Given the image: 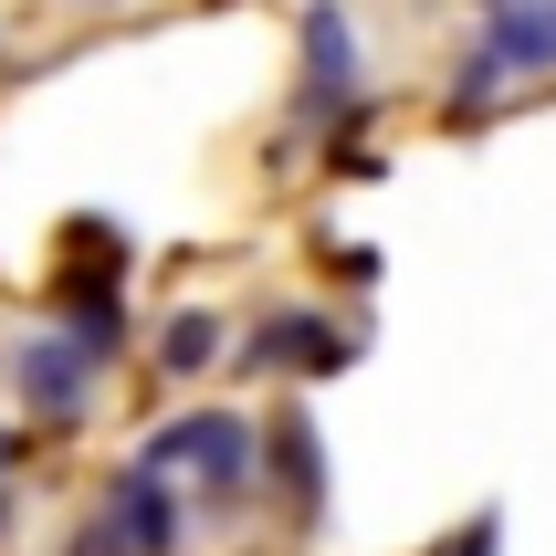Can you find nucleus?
Wrapping results in <instances>:
<instances>
[{"instance_id": "nucleus-4", "label": "nucleus", "mask_w": 556, "mask_h": 556, "mask_svg": "<svg viewBox=\"0 0 556 556\" xmlns=\"http://www.w3.org/2000/svg\"><path fill=\"white\" fill-rule=\"evenodd\" d=\"M94 535L116 556H179V483L148 472V463H126L105 483V504H94Z\"/></svg>"}, {"instance_id": "nucleus-3", "label": "nucleus", "mask_w": 556, "mask_h": 556, "mask_svg": "<svg viewBox=\"0 0 556 556\" xmlns=\"http://www.w3.org/2000/svg\"><path fill=\"white\" fill-rule=\"evenodd\" d=\"M515 74H556V0H504L494 31L463 53V85H452V116H472L494 85H515Z\"/></svg>"}, {"instance_id": "nucleus-12", "label": "nucleus", "mask_w": 556, "mask_h": 556, "mask_svg": "<svg viewBox=\"0 0 556 556\" xmlns=\"http://www.w3.org/2000/svg\"><path fill=\"white\" fill-rule=\"evenodd\" d=\"M483 11H504V0H483Z\"/></svg>"}, {"instance_id": "nucleus-9", "label": "nucleus", "mask_w": 556, "mask_h": 556, "mask_svg": "<svg viewBox=\"0 0 556 556\" xmlns=\"http://www.w3.org/2000/svg\"><path fill=\"white\" fill-rule=\"evenodd\" d=\"M116 274H126L116 220H74V242H63V283H116Z\"/></svg>"}, {"instance_id": "nucleus-10", "label": "nucleus", "mask_w": 556, "mask_h": 556, "mask_svg": "<svg viewBox=\"0 0 556 556\" xmlns=\"http://www.w3.org/2000/svg\"><path fill=\"white\" fill-rule=\"evenodd\" d=\"M452 556H494V515H483V526H472V535H463Z\"/></svg>"}, {"instance_id": "nucleus-8", "label": "nucleus", "mask_w": 556, "mask_h": 556, "mask_svg": "<svg viewBox=\"0 0 556 556\" xmlns=\"http://www.w3.org/2000/svg\"><path fill=\"white\" fill-rule=\"evenodd\" d=\"M211 357H220V315L211 305H179L168 326H157V368H168V378H200Z\"/></svg>"}, {"instance_id": "nucleus-6", "label": "nucleus", "mask_w": 556, "mask_h": 556, "mask_svg": "<svg viewBox=\"0 0 556 556\" xmlns=\"http://www.w3.org/2000/svg\"><path fill=\"white\" fill-rule=\"evenodd\" d=\"M357 85H368L357 74V22H346L337 0H315L305 11V116H326L346 137L357 126Z\"/></svg>"}, {"instance_id": "nucleus-11", "label": "nucleus", "mask_w": 556, "mask_h": 556, "mask_svg": "<svg viewBox=\"0 0 556 556\" xmlns=\"http://www.w3.org/2000/svg\"><path fill=\"white\" fill-rule=\"evenodd\" d=\"M0 535H11V483H0Z\"/></svg>"}, {"instance_id": "nucleus-5", "label": "nucleus", "mask_w": 556, "mask_h": 556, "mask_svg": "<svg viewBox=\"0 0 556 556\" xmlns=\"http://www.w3.org/2000/svg\"><path fill=\"white\" fill-rule=\"evenodd\" d=\"M346 357H357V337L326 326L315 305H274V315L242 337V368H252V378H326V368H346Z\"/></svg>"}, {"instance_id": "nucleus-2", "label": "nucleus", "mask_w": 556, "mask_h": 556, "mask_svg": "<svg viewBox=\"0 0 556 556\" xmlns=\"http://www.w3.org/2000/svg\"><path fill=\"white\" fill-rule=\"evenodd\" d=\"M94 378H105V357L74 346L63 326H42V337L11 346V400H22L42 431H74V420H85V409H94Z\"/></svg>"}, {"instance_id": "nucleus-1", "label": "nucleus", "mask_w": 556, "mask_h": 556, "mask_svg": "<svg viewBox=\"0 0 556 556\" xmlns=\"http://www.w3.org/2000/svg\"><path fill=\"white\" fill-rule=\"evenodd\" d=\"M148 472H189L200 483V504H231L252 494V431L231 420V409H189V420H157L148 431Z\"/></svg>"}, {"instance_id": "nucleus-7", "label": "nucleus", "mask_w": 556, "mask_h": 556, "mask_svg": "<svg viewBox=\"0 0 556 556\" xmlns=\"http://www.w3.org/2000/svg\"><path fill=\"white\" fill-rule=\"evenodd\" d=\"M274 463H283V504L315 526V504H326V452H315V420H305V409H283V420H274Z\"/></svg>"}]
</instances>
